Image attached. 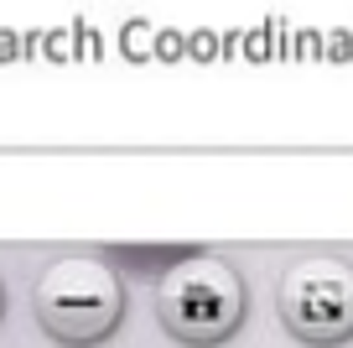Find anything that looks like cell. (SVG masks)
Masks as SVG:
<instances>
[{
    "instance_id": "cell-4",
    "label": "cell",
    "mask_w": 353,
    "mask_h": 348,
    "mask_svg": "<svg viewBox=\"0 0 353 348\" xmlns=\"http://www.w3.org/2000/svg\"><path fill=\"white\" fill-rule=\"evenodd\" d=\"M0 317H6V286H0Z\"/></svg>"
},
{
    "instance_id": "cell-3",
    "label": "cell",
    "mask_w": 353,
    "mask_h": 348,
    "mask_svg": "<svg viewBox=\"0 0 353 348\" xmlns=\"http://www.w3.org/2000/svg\"><path fill=\"white\" fill-rule=\"evenodd\" d=\"M281 317L301 343H348L353 338V265L307 260L281 286Z\"/></svg>"
},
{
    "instance_id": "cell-1",
    "label": "cell",
    "mask_w": 353,
    "mask_h": 348,
    "mask_svg": "<svg viewBox=\"0 0 353 348\" xmlns=\"http://www.w3.org/2000/svg\"><path fill=\"white\" fill-rule=\"evenodd\" d=\"M37 322L47 338L68 348H94L120 333L125 322V286L104 260L68 255L52 260L37 281Z\"/></svg>"
},
{
    "instance_id": "cell-2",
    "label": "cell",
    "mask_w": 353,
    "mask_h": 348,
    "mask_svg": "<svg viewBox=\"0 0 353 348\" xmlns=\"http://www.w3.org/2000/svg\"><path fill=\"white\" fill-rule=\"evenodd\" d=\"M156 312H161V327L176 343L213 348V343H229V338L239 333L244 312H250V291H244V281L223 260L188 255V260H176V271L161 281Z\"/></svg>"
}]
</instances>
